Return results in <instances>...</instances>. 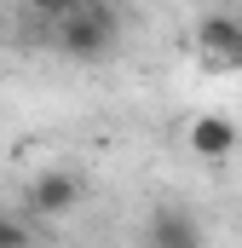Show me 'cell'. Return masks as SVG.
Wrapping results in <instances>:
<instances>
[{"mask_svg": "<svg viewBox=\"0 0 242 248\" xmlns=\"http://www.w3.org/2000/svg\"><path fill=\"white\" fill-rule=\"evenodd\" d=\"M116 41H121V23L104 0H87L81 12H69L58 23V52L75 63H104L116 52Z\"/></svg>", "mask_w": 242, "mask_h": 248, "instance_id": "1", "label": "cell"}, {"mask_svg": "<svg viewBox=\"0 0 242 248\" xmlns=\"http://www.w3.org/2000/svg\"><path fill=\"white\" fill-rule=\"evenodd\" d=\"M81 196H87L81 173H69V168H46V173L29 179V214H35V219H63Z\"/></svg>", "mask_w": 242, "mask_h": 248, "instance_id": "2", "label": "cell"}, {"mask_svg": "<svg viewBox=\"0 0 242 248\" xmlns=\"http://www.w3.org/2000/svg\"><path fill=\"white\" fill-rule=\"evenodd\" d=\"M196 52L213 69H242V23L225 17V12H208L196 23Z\"/></svg>", "mask_w": 242, "mask_h": 248, "instance_id": "3", "label": "cell"}, {"mask_svg": "<svg viewBox=\"0 0 242 248\" xmlns=\"http://www.w3.org/2000/svg\"><path fill=\"white\" fill-rule=\"evenodd\" d=\"M237 122H231V116H196V122H190V150H196V156H202V162H219V156H231V150H237Z\"/></svg>", "mask_w": 242, "mask_h": 248, "instance_id": "4", "label": "cell"}, {"mask_svg": "<svg viewBox=\"0 0 242 248\" xmlns=\"http://www.w3.org/2000/svg\"><path fill=\"white\" fill-rule=\"evenodd\" d=\"M150 248H202V225L184 208H156L150 214Z\"/></svg>", "mask_w": 242, "mask_h": 248, "instance_id": "5", "label": "cell"}, {"mask_svg": "<svg viewBox=\"0 0 242 248\" xmlns=\"http://www.w3.org/2000/svg\"><path fill=\"white\" fill-rule=\"evenodd\" d=\"M0 248H35V231L23 214H0Z\"/></svg>", "mask_w": 242, "mask_h": 248, "instance_id": "6", "label": "cell"}, {"mask_svg": "<svg viewBox=\"0 0 242 248\" xmlns=\"http://www.w3.org/2000/svg\"><path fill=\"white\" fill-rule=\"evenodd\" d=\"M87 0H29V12H41V17H52V23H63L69 12H81Z\"/></svg>", "mask_w": 242, "mask_h": 248, "instance_id": "7", "label": "cell"}]
</instances>
